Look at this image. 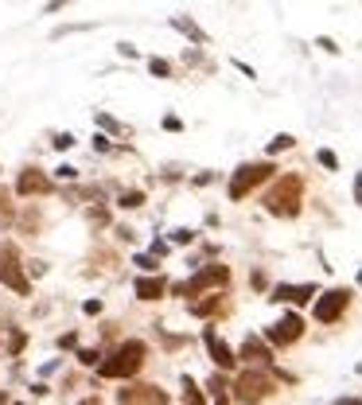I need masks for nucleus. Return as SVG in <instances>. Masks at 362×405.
Listing matches in <instances>:
<instances>
[{"instance_id":"f257e3e1","label":"nucleus","mask_w":362,"mask_h":405,"mask_svg":"<svg viewBox=\"0 0 362 405\" xmlns=\"http://www.w3.org/2000/svg\"><path fill=\"white\" fill-rule=\"evenodd\" d=\"M140 363H145V343L140 339H129L125 347H117V355L109 358V363L98 366V374L101 378H129L140 370Z\"/></svg>"},{"instance_id":"f03ea898","label":"nucleus","mask_w":362,"mask_h":405,"mask_svg":"<svg viewBox=\"0 0 362 405\" xmlns=\"http://www.w3.org/2000/svg\"><path fill=\"white\" fill-rule=\"evenodd\" d=\"M265 207L273 210V215H296V210H300V179H296V176H284L281 183L269 191Z\"/></svg>"},{"instance_id":"7ed1b4c3","label":"nucleus","mask_w":362,"mask_h":405,"mask_svg":"<svg viewBox=\"0 0 362 405\" xmlns=\"http://www.w3.org/2000/svg\"><path fill=\"white\" fill-rule=\"evenodd\" d=\"M269 394H273V378H269V374H257V370H249V374H242L234 382V397H238V402H245V405L265 402Z\"/></svg>"},{"instance_id":"20e7f679","label":"nucleus","mask_w":362,"mask_h":405,"mask_svg":"<svg viewBox=\"0 0 362 405\" xmlns=\"http://www.w3.org/2000/svg\"><path fill=\"white\" fill-rule=\"evenodd\" d=\"M273 176V164H242V168L234 172V179H230V199H242L249 188H257L261 179Z\"/></svg>"},{"instance_id":"39448f33","label":"nucleus","mask_w":362,"mask_h":405,"mask_svg":"<svg viewBox=\"0 0 362 405\" xmlns=\"http://www.w3.org/2000/svg\"><path fill=\"white\" fill-rule=\"evenodd\" d=\"M226 277H230V273H226V265H206L203 273H195L191 281L176 285V292H179V297H195V292H203V288H211V285H222Z\"/></svg>"},{"instance_id":"423d86ee","label":"nucleus","mask_w":362,"mask_h":405,"mask_svg":"<svg viewBox=\"0 0 362 405\" xmlns=\"http://www.w3.org/2000/svg\"><path fill=\"white\" fill-rule=\"evenodd\" d=\"M351 304V292L347 288H331V292H323L320 304H315V320L320 324H331V320H339V312Z\"/></svg>"},{"instance_id":"0eeeda50","label":"nucleus","mask_w":362,"mask_h":405,"mask_svg":"<svg viewBox=\"0 0 362 405\" xmlns=\"http://www.w3.org/2000/svg\"><path fill=\"white\" fill-rule=\"evenodd\" d=\"M121 405H167V394L156 386H129L121 390Z\"/></svg>"},{"instance_id":"6e6552de","label":"nucleus","mask_w":362,"mask_h":405,"mask_svg":"<svg viewBox=\"0 0 362 405\" xmlns=\"http://www.w3.org/2000/svg\"><path fill=\"white\" fill-rule=\"evenodd\" d=\"M265 336L273 339V343H281V347H284V343H296V339L304 336V324H300V316H284L281 324H273L269 331H265Z\"/></svg>"},{"instance_id":"1a4fd4ad","label":"nucleus","mask_w":362,"mask_h":405,"mask_svg":"<svg viewBox=\"0 0 362 405\" xmlns=\"http://www.w3.org/2000/svg\"><path fill=\"white\" fill-rule=\"evenodd\" d=\"M16 191H20V195H47V191H51V179L43 176V172L31 168V172H24V176H20Z\"/></svg>"},{"instance_id":"9d476101","label":"nucleus","mask_w":362,"mask_h":405,"mask_svg":"<svg viewBox=\"0 0 362 405\" xmlns=\"http://www.w3.org/2000/svg\"><path fill=\"white\" fill-rule=\"evenodd\" d=\"M203 339H206V351H211V358H215V363L222 366V370H230V366L238 363V358H234V351H230V347H226L222 339L215 336V331H206Z\"/></svg>"},{"instance_id":"9b49d317","label":"nucleus","mask_w":362,"mask_h":405,"mask_svg":"<svg viewBox=\"0 0 362 405\" xmlns=\"http://www.w3.org/2000/svg\"><path fill=\"white\" fill-rule=\"evenodd\" d=\"M315 297V285H277L273 300H293V304H304V300Z\"/></svg>"},{"instance_id":"f8f14e48","label":"nucleus","mask_w":362,"mask_h":405,"mask_svg":"<svg viewBox=\"0 0 362 405\" xmlns=\"http://www.w3.org/2000/svg\"><path fill=\"white\" fill-rule=\"evenodd\" d=\"M0 281H4V285H12L20 297H28V292H31V285L24 281L20 265H12V261H0Z\"/></svg>"},{"instance_id":"ddd939ff","label":"nucleus","mask_w":362,"mask_h":405,"mask_svg":"<svg viewBox=\"0 0 362 405\" xmlns=\"http://www.w3.org/2000/svg\"><path fill=\"white\" fill-rule=\"evenodd\" d=\"M242 358L245 363H269V347L261 343V339H245V347H242Z\"/></svg>"},{"instance_id":"4468645a","label":"nucleus","mask_w":362,"mask_h":405,"mask_svg":"<svg viewBox=\"0 0 362 405\" xmlns=\"http://www.w3.org/2000/svg\"><path fill=\"white\" fill-rule=\"evenodd\" d=\"M160 292H164V281H160V277H140L137 281V297L140 300H156Z\"/></svg>"},{"instance_id":"2eb2a0df","label":"nucleus","mask_w":362,"mask_h":405,"mask_svg":"<svg viewBox=\"0 0 362 405\" xmlns=\"http://www.w3.org/2000/svg\"><path fill=\"white\" fill-rule=\"evenodd\" d=\"M218 308H222V300H218V297H206V300H199V304H191V312H195V316H215Z\"/></svg>"},{"instance_id":"dca6fc26","label":"nucleus","mask_w":362,"mask_h":405,"mask_svg":"<svg viewBox=\"0 0 362 405\" xmlns=\"http://www.w3.org/2000/svg\"><path fill=\"white\" fill-rule=\"evenodd\" d=\"M183 402L187 405H203V394L195 390V382H191V378H183Z\"/></svg>"},{"instance_id":"f3484780","label":"nucleus","mask_w":362,"mask_h":405,"mask_svg":"<svg viewBox=\"0 0 362 405\" xmlns=\"http://www.w3.org/2000/svg\"><path fill=\"white\" fill-rule=\"evenodd\" d=\"M172 24H176L179 31H187V35H191V40H199V43L206 40V35H203V31H199V28H195V24H191V20H172Z\"/></svg>"},{"instance_id":"a211bd4d","label":"nucleus","mask_w":362,"mask_h":405,"mask_svg":"<svg viewBox=\"0 0 362 405\" xmlns=\"http://www.w3.org/2000/svg\"><path fill=\"white\" fill-rule=\"evenodd\" d=\"M284 149H293V137H288V133H281V137L269 140V152H284Z\"/></svg>"},{"instance_id":"6ab92c4d","label":"nucleus","mask_w":362,"mask_h":405,"mask_svg":"<svg viewBox=\"0 0 362 405\" xmlns=\"http://www.w3.org/2000/svg\"><path fill=\"white\" fill-rule=\"evenodd\" d=\"M145 203V195L140 191H129V195H121V207H140Z\"/></svg>"},{"instance_id":"aec40b11","label":"nucleus","mask_w":362,"mask_h":405,"mask_svg":"<svg viewBox=\"0 0 362 405\" xmlns=\"http://www.w3.org/2000/svg\"><path fill=\"white\" fill-rule=\"evenodd\" d=\"M320 164H323V168H339V160H335V152H327V149H320Z\"/></svg>"},{"instance_id":"412c9836","label":"nucleus","mask_w":362,"mask_h":405,"mask_svg":"<svg viewBox=\"0 0 362 405\" xmlns=\"http://www.w3.org/2000/svg\"><path fill=\"white\" fill-rule=\"evenodd\" d=\"M148 67H152V74H160V78H164L167 70H172V67H167V63H164V59H152V63H148Z\"/></svg>"},{"instance_id":"4be33fe9","label":"nucleus","mask_w":362,"mask_h":405,"mask_svg":"<svg viewBox=\"0 0 362 405\" xmlns=\"http://www.w3.org/2000/svg\"><path fill=\"white\" fill-rule=\"evenodd\" d=\"M98 351H79V363H86V366H94V363H98Z\"/></svg>"},{"instance_id":"5701e85b","label":"nucleus","mask_w":362,"mask_h":405,"mask_svg":"<svg viewBox=\"0 0 362 405\" xmlns=\"http://www.w3.org/2000/svg\"><path fill=\"white\" fill-rule=\"evenodd\" d=\"M191 238H195L191 230H172V242H179V246H183V242H191Z\"/></svg>"},{"instance_id":"b1692460","label":"nucleus","mask_w":362,"mask_h":405,"mask_svg":"<svg viewBox=\"0 0 362 405\" xmlns=\"http://www.w3.org/2000/svg\"><path fill=\"white\" fill-rule=\"evenodd\" d=\"M8 347H12V355L24 347V331H12V339H8Z\"/></svg>"},{"instance_id":"393cba45","label":"nucleus","mask_w":362,"mask_h":405,"mask_svg":"<svg viewBox=\"0 0 362 405\" xmlns=\"http://www.w3.org/2000/svg\"><path fill=\"white\" fill-rule=\"evenodd\" d=\"M70 144H74V137H70V133H63V137H55V149H70Z\"/></svg>"},{"instance_id":"a878e982","label":"nucleus","mask_w":362,"mask_h":405,"mask_svg":"<svg viewBox=\"0 0 362 405\" xmlns=\"http://www.w3.org/2000/svg\"><path fill=\"white\" fill-rule=\"evenodd\" d=\"M354 203H362V172L354 176Z\"/></svg>"},{"instance_id":"bb28decb","label":"nucleus","mask_w":362,"mask_h":405,"mask_svg":"<svg viewBox=\"0 0 362 405\" xmlns=\"http://www.w3.org/2000/svg\"><path fill=\"white\" fill-rule=\"evenodd\" d=\"M335 405H362V402H354V397H343V402H335Z\"/></svg>"},{"instance_id":"cd10ccee","label":"nucleus","mask_w":362,"mask_h":405,"mask_svg":"<svg viewBox=\"0 0 362 405\" xmlns=\"http://www.w3.org/2000/svg\"><path fill=\"white\" fill-rule=\"evenodd\" d=\"M79 405H101V402H98V397H86V402H79Z\"/></svg>"},{"instance_id":"c85d7f7f","label":"nucleus","mask_w":362,"mask_h":405,"mask_svg":"<svg viewBox=\"0 0 362 405\" xmlns=\"http://www.w3.org/2000/svg\"><path fill=\"white\" fill-rule=\"evenodd\" d=\"M0 405H8V397H4V394H0Z\"/></svg>"},{"instance_id":"c756f323","label":"nucleus","mask_w":362,"mask_h":405,"mask_svg":"<svg viewBox=\"0 0 362 405\" xmlns=\"http://www.w3.org/2000/svg\"><path fill=\"white\" fill-rule=\"evenodd\" d=\"M0 207H4V191H0Z\"/></svg>"},{"instance_id":"7c9ffc66","label":"nucleus","mask_w":362,"mask_h":405,"mask_svg":"<svg viewBox=\"0 0 362 405\" xmlns=\"http://www.w3.org/2000/svg\"><path fill=\"white\" fill-rule=\"evenodd\" d=\"M359 285H362V273H359Z\"/></svg>"},{"instance_id":"2f4dec72","label":"nucleus","mask_w":362,"mask_h":405,"mask_svg":"<svg viewBox=\"0 0 362 405\" xmlns=\"http://www.w3.org/2000/svg\"><path fill=\"white\" fill-rule=\"evenodd\" d=\"M20 405H28V402H20Z\"/></svg>"}]
</instances>
